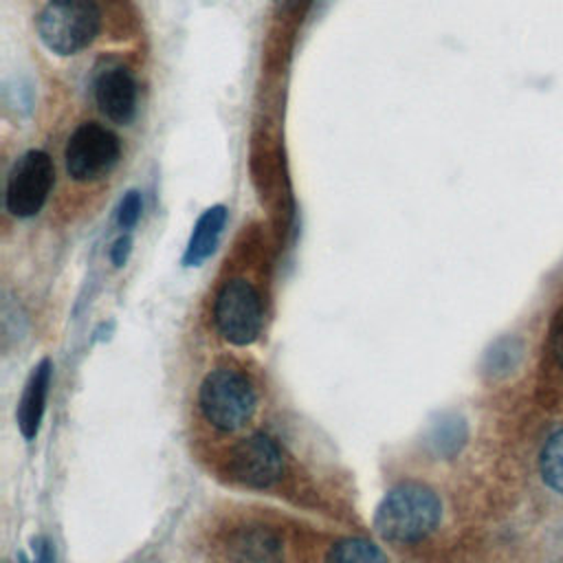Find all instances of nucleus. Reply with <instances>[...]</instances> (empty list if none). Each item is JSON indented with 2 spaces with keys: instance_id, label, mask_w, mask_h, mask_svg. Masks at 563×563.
<instances>
[{
  "instance_id": "f257e3e1",
  "label": "nucleus",
  "mask_w": 563,
  "mask_h": 563,
  "mask_svg": "<svg viewBox=\"0 0 563 563\" xmlns=\"http://www.w3.org/2000/svg\"><path fill=\"white\" fill-rule=\"evenodd\" d=\"M442 519V501L433 488L420 482H400L385 493L374 512V530L396 545L427 539Z\"/></svg>"
},
{
  "instance_id": "f03ea898",
  "label": "nucleus",
  "mask_w": 563,
  "mask_h": 563,
  "mask_svg": "<svg viewBox=\"0 0 563 563\" xmlns=\"http://www.w3.org/2000/svg\"><path fill=\"white\" fill-rule=\"evenodd\" d=\"M198 407L213 429L233 433L253 418L257 409V391L244 372L235 367H216L200 383Z\"/></svg>"
},
{
  "instance_id": "7ed1b4c3",
  "label": "nucleus",
  "mask_w": 563,
  "mask_h": 563,
  "mask_svg": "<svg viewBox=\"0 0 563 563\" xmlns=\"http://www.w3.org/2000/svg\"><path fill=\"white\" fill-rule=\"evenodd\" d=\"M101 29V11L95 0H51L37 18L42 44L57 55H75L86 48Z\"/></svg>"
},
{
  "instance_id": "20e7f679",
  "label": "nucleus",
  "mask_w": 563,
  "mask_h": 563,
  "mask_svg": "<svg viewBox=\"0 0 563 563\" xmlns=\"http://www.w3.org/2000/svg\"><path fill=\"white\" fill-rule=\"evenodd\" d=\"M213 323L218 334L231 345L244 347L257 341L264 323V308L257 288L244 277L224 282L213 301Z\"/></svg>"
},
{
  "instance_id": "39448f33",
  "label": "nucleus",
  "mask_w": 563,
  "mask_h": 563,
  "mask_svg": "<svg viewBox=\"0 0 563 563\" xmlns=\"http://www.w3.org/2000/svg\"><path fill=\"white\" fill-rule=\"evenodd\" d=\"M121 156V143L119 136L95 123H81L68 139L66 143V172L70 178L79 183L97 180L106 176L119 161Z\"/></svg>"
},
{
  "instance_id": "423d86ee",
  "label": "nucleus",
  "mask_w": 563,
  "mask_h": 563,
  "mask_svg": "<svg viewBox=\"0 0 563 563\" xmlns=\"http://www.w3.org/2000/svg\"><path fill=\"white\" fill-rule=\"evenodd\" d=\"M55 169L51 156L42 150L24 152L9 172L7 191H4V207L15 218H31L35 216L53 187Z\"/></svg>"
},
{
  "instance_id": "0eeeda50",
  "label": "nucleus",
  "mask_w": 563,
  "mask_h": 563,
  "mask_svg": "<svg viewBox=\"0 0 563 563\" xmlns=\"http://www.w3.org/2000/svg\"><path fill=\"white\" fill-rule=\"evenodd\" d=\"M227 475L246 488H271L284 475V455L266 433H251L227 453Z\"/></svg>"
},
{
  "instance_id": "6e6552de",
  "label": "nucleus",
  "mask_w": 563,
  "mask_h": 563,
  "mask_svg": "<svg viewBox=\"0 0 563 563\" xmlns=\"http://www.w3.org/2000/svg\"><path fill=\"white\" fill-rule=\"evenodd\" d=\"M224 563H284L282 537L262 523L240 526L222 545Z\"/></svg>"
},
{
  "instance_id": "1a4fd4ad",
  "label": "nucleus",
  "mask_w": 563,
  "mask_h": 563,
  "mask_svg": "<svg viewBox=\"0 0 563 563\" xmlns=\"http://www.w3.org/2000/svg\"><path fill=\"white\" fill-rule=\"evenodd\" d=\"M95 101L112 123L128 125L136 114V81L125 66H108L97 75Z\"/></svg>"
},
{
  "instance_id": "9d476101",
  "label": "nucleus",
  "mask_w": 563,
  "mask_h": 563,
  "mask_svg": "<svg viewBox=\"0 0 563 563\" xmlns=\"http://www.w3.org/2000/svg\"><path fill=\"white\" fill-rule=\"evenodd\" d=\"M51 374L53 365L48 358H42L29 374V380L24 385L22 398L18 402V427L20 433L26 440H33L42 427V418L46 411V400H48V389H51Z\"/></svg>"
},
{
  "instance_id": "9b49d317",
  "label": "nucleus",
  "mask_w": 563,
  "mask_h": 563,
  "mask_svg": "<svg viewBox=\"0 0 563 563\" xmlns=\"http://www.w3.org/2000/svg\"><path fill=\"white\" fill-rule=\"evenodd\" d=\"M224 222H227L224 205H213L207 211H202V216L194 224V231L189 235V242L183 255L185 266H200L216 251Z\"/></svg>"
},
{
  "instance_id": "f8f14e48",
  "label": "nucleus",
  "mask_w": 563,
  "mask_h": 563,
  "mask_svg": "<svg viewBox=\"0 0 563 563\" xmlns=\"http://www.w3.org/2000/svg\"><path fill=\"white\" fill-rule=\"evenodd\" d=\"M468 442V422L460 411H442L431 422L427 433V444L433 455L451 460Z\"/></svg>"
},
{
  "instance_id": "ddd939ff",
  "label": "nucleus",
  "mask_w": 563,
  "mask_h": 563,
  "mask_svg": "<svg viewBox=\"0 0 563 563\" xmlns=\"http://www.w3.org/2000/svg\"><path fill=\"white\" fill-rule=\"evenodd\" d=\"M523 358V341L515 334L495 339L482 356V374L486 380H506L517 372Z\"/></svg>"
},
{
  "instance_id": "4468645a",
  "label": "nucleus",
  "mask_w": 563,
  "mask_h": 563,
  "mask_svg": "<svg viewBox=\"0 0 563 563\" xmlns=\"http://www.w3.org/2000/svg\"><path fill=\"white\" fill-rule=\"evenodd\" d=\"M325 563H389V559L374 541L363 537H347L328 550Z\"/></svg>"
},
{
  "instance_id": "2eb2a0df",
  "label": "nucleus",
  "mask_w": 563,
  "mask_h": 563,
  "mask_svg": "<svg viewBox=\"0 0 563 563\" xmlns=\"http://www.w3.org/2000/svg\"><path fill=\"white\" fill-rule=\"evenodd\" d=\"M539 473L543 484L563 495V429L548 435L539 453Z\"/></svg>"
},
{
  "instance_id": "dca6fc26",
  "label": "nucleus",
  "mask_w": 563,
  "mask_h": 563,
  "mask_svg": "<svg viewBox=\"0 0 563 563\" xmlns=\"http://www.w3.org/2000/svg\"><path fill=\"white\" fill-rule=\"evenodd\" d=\"M141 211H143L141 194H139L136 189L125 191V196L121 198L119 209H117V222H119V227H121V229H132V227L139 222Z\"/></svg>"
},
{
  "instance_id": "f3484780",
  "label": "nucleus",
  "mask_w": 563,
  "mask_h": 563,
  "mask_svg": "<svg viewBox=\"0 0 563 563\" xmlns=\"http://www.w3.org/2000/svg\"><path fill=\"white\" fill-rule=\"evenodd\" d=\"M132 251V238L130 235H121L114 240L112 249H110V260L117 268H121L128 262V255Z\"/></svg>"
},
{
  "instance_id": "a211bd4d",
  "label": "nucleus",
  "mask_w": 563,
  "mask_h": 563,
  "mask_svg": "<svg viewBox=\"0 0 563 563\" xmlns=\"http://www.w3.org/2000/svg\"><path fill=\"white\" fill-rule=\"evenodd\" d=\"M548 563H563V526L552 537V543L548 548Z\"/></svg>"
},
{
  "instance_id": "6ab92c4d",
  "label": "nucleus",
  "mask_w": 563,
  "mask_h": 563,
  "mask_svg": "<svg viewBox=\"0 0 563 563\" xmlns=\"http://www.w3.org/2000/svg\"><path fill=\"white\" fill-rule=\"evenodd\" d=\"M37 563H55V550L48 539H37Z\"/></svg>"
},
{
  "instance_id": "aec40b11",
  "label": "nucleus",
  "mask_w": 563,
  "mask_h": 563,
  "mask_svg": "<svg viewBox=\"0 0 563 563\" xmlns=\"http://www.w3.org/2000/svg\"><path fill=\"white\" fill-rule=\"evenodd\" d=\"M552 356L563 367V321L556 325V330L552 334Z\"/></svg>"
},
{
  "instance_id": "412c9836",
  "label": "nucleus",
  "mask_w": 563,
  "mask_h": 563,
  "mask_svg": "<svg viewBox=\"0 0 563 563\" xmlns=\"http://www.w3.org/2000/svg\"><path fill=\"white\" fill-rule=\"evenodd\" d=\"M20 563H31L26 556H20Z\"/></svg>"
}]
</instances>
